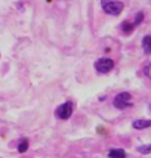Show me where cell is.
Wrapping results in <instances>:
<instances>
[{
	"instance_id": "obj_1",
	"label": "cell",
	"mask_w": 151,
	"mask_h": 158,
	"mask_svg": "<svg viewBox=\"0 0 151 158\" xmlns=\"http://www.w3.org/2000/svg\"><path fill=\"white\" fill-rule=\"evenodd\" d=\"M114 106H116L117 110H126L129 105H132V96L131 93H127V92H122V93H119L116 98H114Z\"/></svg>"
},
{
	"instance_id": "obj_2",
	"label": "cell",
	"mask_w": 151,
	"mask_h": 158,
	"mask_svg": "<svg viewBox=\"0 0 151 158\" xmlns=\"http://www.w3.org/2000/svg\"><path fill=\"white\" fill-rule=\"evenodd\" d=\"M113 68H114V62L110 58H101V59H98L95 62V69L101 74H107Z\"/></svg>"
},
{
	"instance_id": "obj_3",
	"label": "cell",
	"mask_w": 151,
	"mask_h": 158,
	"mask_svg": "<svg viewBox=\"0 0 151 158\" xmlns=\"http://www.w3.org/2000/svg\"><path fill=\"white\" fill-rule=\"evenodd\" d=\"M55 114L61 118V120H67V118H70L71 117V114H73V102H64L62 105H59V106L56 108Z\"/></svg>"
},
{
	"instance_id": "obj_4",
	"label": "cell",
	"mask_w": 151,
	"mask_h": 158,
	"mask_svg": "<svg viewBox=\"0 0 151 158\" xmlns=\"http://www.w3.org/2000/svg\"><path fill=\"white\" fill-rule=\"evenodd\" d=\"M123 7L124 6L122 2H110L107 5H102L104 12H107V14H110V15H119L123 10Z\"/></svg>"
},
{
	"instance_id": "obj_5",
	"label": "cell",
	"mask_w": 151,
	"mask_h": 158,
	"mask_svg": "<svg viewBox=\"0 0 151 158\" xmlns=\"http://www.w3.org/2000/svg\"><path fill=\"white\" fill-rule=\"evenodd\" d=\"M132 126H133V129H138V130L148 129V127H151V120H135Z\"/></svg>"
},
{
	"instance_id": "obj_6",
	"label": "cell",
	"mask_w": 151,
	"mask_h": 158,
	"mask_svg": "<svg viewBox=\"0 0 151 158\" xmlns=\"http://www.w3.org/2000/svg\"><path fill=\"white\" fill-rule=\"evenodd\" d=\"M142 48L147 55H151V35H145L142 39Z\"/></svg>"
},
{
	"instance_id": "obj_7",
	"label": "cell",
	"mask_w": 151,
	"mask_h": 158,
	"mask_svg": "<svg viewBox=\"0 0 151 158\" xmlns=\"http://www.w3.org/2000/svg\"><path fill=\"white\" fill-rule=\"evenodd\" d=\"M108 157L110 158H126V152L123 149H111L108 152Z\"/></svg>"
},
{
	"instance_id": "obj_8",
	"label": "cell",
	"mask_w": 151,
	"mask_h": 158,
	"mask_svg": "<svg viewBox=\"0 0 151 158\" xmlns=\"http://www.w3.org/2000/svg\"><path fill=\"white\" fill-rule=\"evenodd\" d=\"M133 27H135V24H131L129 21H123V22H122V30H123L126 34L132 33V31H133Z\"/></svg>"
},
{
	"instance_id": "obj_9",
	"label": "cell",
	"mask_w": 151,
	"mask_h": 158,
	"mask_svg": "<svg viewBox=\"0 0 151 158\" xmlns=\"http://www.w3.org/2000/svg\"><path fill=\"white\" fill-rule=\"evenodd\" d=\"M138 152H141V154H144V155L150 154V152H151V143L150 145H142V146H138Z\"/></svg>"
},
{
	"instance_id": "obj_10",
	"label": "cell",
	"mask_w": 151,
	"mask_h": 158,
	"mask_svg": "<svg viewBox=\"0 0 151 158\" xmlns=\"http://www.w3.org/2000/svg\"><path fill=\"white\" fill-rule=\"evenodd\" d=\"M27 149H28V140H27V139H24V140L19 143V146H18V151L22 154V152H25Z\"/></svg>"
},
{
	"instance_id": "obj_11",
	"label": "cell",
	"mask_w": 151,
	"mask_h": 158,
	"mask_svg": "<svg viewBox=\"0 0 151 158\" xmlns=\"http://www.w3.org/2000/svg\"><path fill=\"white\" fill-rule=\"evenodd\" d=\"M142 19H144V14H142V12H138V14H136V19H135V22H133V24H135V25H138V24H139Z\"/></svg>"
},
{
	"instance_id": "obj_12",
	"label": "cell",
	"mask_w": 151,
	"mask_h": 158,
	"mask_svg": "<svg viewBox=\"0 0 151 158\" xmlns=\"http://www.w3.org/2000/svg\"><path fill=\"white\" fill-rule=\"evenodd\" d=\"M101 3H102V5H107V3H110V0H102Z\"/></svg>"
}]
</instances>
